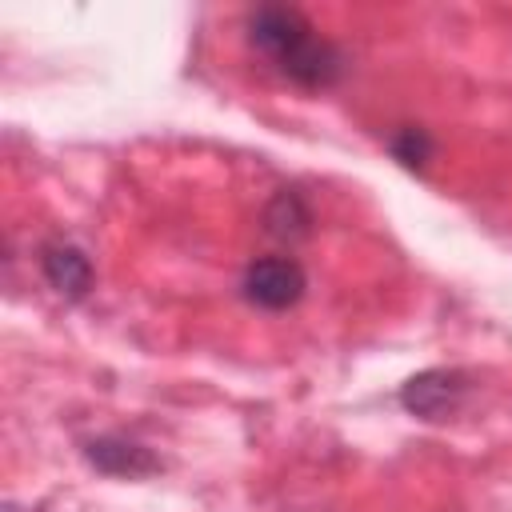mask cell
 <instances>
[{"mask_svg": "<svg viewBox=\"0 0 512 512\" xmlns=\"http://www.w3.org/2000/svg\"><path fill=\"white\" fill-rule=\"evenodd\" d=\"M388 148H392V156H396L404 168H424V164L432 160V152H436L432 136H428L424 128H416V124L396 128L392 140H388Z\"/></svg>", "mask_w": 512, "mask_h": 512, "instance_id": "cell-7", "label": "cell"}, {"mask_svg": "<svg viewBox=\"0 0 512 512\" xmlns=\"http://www.w3.org/2000/svg\"><path fill=\"white\" fill-rule=\"evenodd\" d=\"M248 44L292 84L300 88H332L344 76V56L332 40H324L304 12L284 4H264L244 16Z\"/></svg>", "mask_w": 512, "mask_h": 512, "instance_id": "cell-1", "label": "cell"}, {"mask_svg": "<svg viewBox=\"0 0 512 512\" xmlns=\"http://www.w3.org/2000/svg\"><path fill=\"white\" fill-rule=\"evenodd\" d=\"M244 300L264 308V312H284L292 304H300L304 288H308V276L300 268V260L292 256H260L244 268Z\"/></svg>", "mask_w": 512, "mask_h": 512, "instance_id": "cell-2", "label": "cell"}, {"mask_svg": "<svg viewBox=\"0 0 512 512\" xmlns=\"http://www.w3.org/2000/svg\"><path fill=\"white\" fill-rule=\"evenodd\" d=\"M264 228L276 240H300L312 228V208L296 188H280L264 208Z\"/></svg>", "mask_w": 512, "mask_h": 512, "instance_id": "cell-6", "label": "cell"}, {"mask_svg": "<svg viewBox=\"0 0 512 512\" xmlns=\"http://www.w3.org/2000/svg\"><path fill=\"white\" fill-rule=\"evenodd\" d=\"M40 272L52 284V292H60L64 300H84L96 280L88 252L72 240H48L40 248Z\"/></svg>", "mask_w": 512, "mask_h": 512, "instance_id": "cell-5", "label": "cell"}, {"mask_svg": "<svg viewBox=\"0 0 512 512\" xmlns=\"http://www.w3.org/2000/svg\"><path fill=\"white\" fill-rule=\"evenodd\" d=\"M464 392H468V376L460 368H424L412 380H404L400 404L420 420H440L460 408Z\"/></svg>", "mask_w": 512, "mask_h": 512, "instance_id": "cell-3", "label": "cell"}, {"mask_svg": "<svg viewBox=\"0 0 512 512\" xmlns=\"http://www.w3.org/2000/svg\"><path fill=\"white\" fill-rule=\"evenodd\" d=\"M84 460L104 472V476H120V480H140L160 472V456L152 448H144L140 440L128 436H92L84 440Z\"/></svg>", "mask_w": 512, "mask_h": 512, "instance_id": "cell-4", "label": "cell"}]
</instances>
